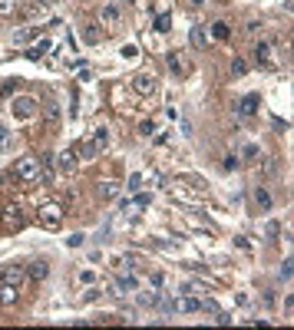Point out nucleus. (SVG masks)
Listing matches in <instances>:
<instances>
[{
    "label": "nucleus",
    "instance_id": "nucleus-1",
    "mask_svg": "<svg viewBox=\"0 0 294 330\" xmlns=\"http://www.w3.org/2000/svg\"><path fill=\"white\" fill-rule=\"evenodd\" d=\"M37 175H40V158L24 155L14 165V179H20V182H37Z\"/></svg>",
    "mask_w": 294,
    "mask_h": 330
},
{
    "label": "nucleus",
    "instance_id": "nucleus-2",
    "mask_svg": "<svg viewBox=\"0 0 294 330\" xmlns=\"http://www.w3.org/2000/svg\"><path fill=\"white\" fill-rule=\"evenodd\" d=\"M40 225L47 231H60V225H63V208H60V205H43L40 208Z\"/></svg>",
    "mask_w": 294,
    "mask_h": 330
},
{
    "label": "nucleus",
    "instance_id": "nucleus-3",
    "mask_svg": "<svg viewBox=\"0 0 294 330\" xmlns=\"http://www.w3.org/2000/svg\"><path fill=\"white\" fill-rule=\"evenodd\" d=\"M254 63L261 66V70H274V66H278V60H274V47L261 40V43L254 47Z\"/></svg>",
    "mask_w": 294,
    "mask_h": 330
},
{
    "label": "nucleus",
    "instance_id": "nucleus-4",
    "mask_svg": "<svg viewBox=\"0 0 294 330\" xmlns=\"http://www.w3.org/2000/svg\"><path fill=\"white\" fill-rule=\"evenodd\" d=\"M14 119H33L37 112H40V106H37V99H27V96H20V99H14Z\"/></svg>",
    "mask_w": 294,
    "mask_h": 330
},
{
    "label": "nucleus",
    "instance_id": "nucleus-5",
    "mask_svg": "<svg viewBox=\"0 0 294 330\" xmlns=\"http://www.w3.org/2000/svg\"><path fill=\"white\" fill-rule=\"evenodd\" d=\"M24 225H27V218H24V212H20L17 205L4 208V228H10V231H20Z\"/></svg>",
    "mask_w": 294,
    "mask_h": 330
},
{
    "label": "nucleus",
    "instance_id": "nucleus-6",
    "mask_svg": "<svg viewBox=\"0 0 294 330\" xmlns=\"http://www.w3.org/2000/svg\"><path fill=\"white\" fill-rule=\"evenodd\" d=\"M132 89H135L139 96H152V93H156V76H149V73L132 76Z\"/></svg>",
    "mask_w": 294,
    "mask_h": 330
},
{
    "label": "nucleus",
    "instance_id": "nucleus-7",
    "mask_svg": "<svg viewBox=\"0 0 294 330\" xmlns=\"http://www.w3.org/2000/svg\"><path fill=\"white\" fill-rule=\"evenodd\" d=\"M47 274H50V264H47V261H30V267H27V277H30V281H37V284H40V281H47Z\"/></svg>",
    "mask_w": 294,
    "mask_h": 330
},
{
    "label": "nucleus",
    "instance_id": "nucleus-8",
    "mask_svg": "<svg viewBox=\"0 0 294 330\" xmlns=\"http://www.w3.org/2000/svg\"><path fill=\"white\" fill-rule=\"evenodd\" d=\"M56 158V165H60V172H73L76 169V149H66V152H60V155H53Z\"/></svg>",
    "mask_w": 294,
    "mask_h": 330
},
{
    "label": "nucleus",
    "instance_id": "nucleus-9",
    "mask_svg": "<svg viewBox=\"0 0 294 330\" xmlns=\"http://www.w3.org/2000/svg\"><path fill=\"white\" fill-rule=\"evenodd\" d=\"M258 96H245V99L238 102V106H235V112H241V116H254V112H258Z\"/></svg>",
    "mask_w": 294,
    "mask_h": 330
},
{
    "label": "nucleus",
    "instance_id": "nucleus-10",
    "mask_svg": "<svg viewBox=\"0 0 294 330\" xmlns=\"http://www.w3.org/2000/svg\"><path fill=\"white\" fill-rule=\"evenodd\" d=\"M0 281H4V284H14V287H20V281H24V267H4Z\"/></svg>",
    "mask_w": 294,
    "mask_h": 330
},
{
    "label": "nucleus",
    "instance_id": "nucleus-11",
    "mask_svg": "<svg viewBox=\"0 0 294 330\" xmlns=\"http://www.w3.org/2000/svg\"><path fill=\"white\" fill-rule=\"evenodd\" d=\"M99 198H106V202L119 198V182H99Z\"/></svg>",
    "mask_w": 294,
    "mask_h": 330
},
{
    "label": "nucleus",
    "instance_id": "nucleus-12",
    "mask_svg": "<svg viewBox=\"0 0 294 330\" xmlns=\"http://www.w3.org/2000/svg\"><path fill=\"white\" fill-rule=\"evenodd\" d=\"M50 47H53V43H50V40H40V43H33V47H30V50H27V53H24V56H27V60H40V56H43V53H47V50H50Z\"/></svg>",
    "mask_w": 294,
    "mask_h": 330
},
{
    "label": "nucleus",
    "instance_id": "nucleus-13",
    "mask_svg": "<svg viewBox=\"0 0 294 330\" xmlns=\"http://www.w3.org/2000/svg\"><path fill=\"white\" fill-rule=\"evenodd\" d=\"M116 17H119V0H109L103 7V24H116Z\"/></svg>",
    "mask_w": 294,
    "mask_h": 330
},
{
    "label": "nucleus",
    "instance_id": "nucleus-14",
    "mask_svg": "<svg viewBox=\"0 0 294 330\" xmlns=\"http://www.w3.org/2000/svg\"><path fill=\"white\" fill-rule=\"evenodd\" d=\"M189 43H192V47H195V50H202V47H205V43H208L205 30H202V27H192V33H189Z\"/></svg>",
    "mask_w": 294,
    "mask_h": 330
},
{
    "label": "nucleus",
    "instance_id": "nucleus-15",
    "mask_svg": "<svg viewBox=\"0 0 294 330\" xmlns=\"http://www.w3.org/2000/svg\"><path fill=\"white\" fill-rule=\"evenodd\" d=\"M132 287H135V277H132V274H122L119 281H116V287H112V291H116V294H129Z\"/></svg>",
    "mask_w": 294,
    "mask_h": 330
},
{
    "label": "nucleus",
    "instance_id": "nucleus-16",
    "mask_svg": "<svg viewBox=\"0 0 294 330\" xmlns=\"http://www.w3.org/2000/svg\"><path fill=\"white\" fill-rule=\"evenodd\" d=\"M14 300H17V287L0 281V304H14Z\"/></svg>",
    "mask_w": 294,
    "mask_h": 330
},
{
    "label": "nucleus",
    "instance_id": "nucleus-17",
    "mask_svg": "<svg viewBox=\"0 0 294 330\" xmlns=\"http://www.w3.org/2000/svg\"><path fill=\"white\" fill-rule=\"evenodd\" d=\"M212 40H228L231 37V30H228V24H225V20H218V24H212Z\"/></svg>",
    "mask_w": 294,
    "mask_h": 330
},
{
    "label": "nucleus",
    "instance_id": "nucleus-18",
    "mask_svg": "<svg viewBox=\"0 0 294 330\" xmlns=\"http://www.w3.org/2000/svg\"><path fill=\"white\" fill-rule=\"evenodd\" d=\"M166 66L175 73V76H182V63H179V53H175V50H169V53H166Z\"/></svg>",
    "mask_w": 294,
    "mask_h": 330
},
{
    "label": "nucleus",
    "instance_id": "nucleus-19",
    "mask_svg": "<svg viewBox=\"0 0 294 330\" xmlns=\"http://www.w3.org/2000/svg\"><path fill=\"white\" fill-rule=\"evenodd\" d=\"M254 202L261 205L264 212H271V208H274V202H271V195H268V192H264V189H254Z\"/></svg>",
    "mask_w": 294,
    "mask_h": 330
},
{
    "label": "nucleus",
    "instance_id": "nucleus-20",
    "mask_svg": "<svg viewBox=\"0 0 294 330\" xmlns=\"http://www.w3.org/2000/svg\"><path fill=\"white\" fill-rule=\"evenodd\" d=\"M43 119H47V122H60V106H56V102H47V106H43Z\"/></svg>",
    "mask_w": 294,
    "mask_h": 330
},
{
    "label": "nucleus",
    "instance_id": "nucleus-21",
    "mask_svg": "<svg viewBox=\"0 0 294 330\" xmlns=\"http://www.w3.org/2000/svg\"><path fill=\"white\" fill-rule=\"evenodd\" d=\"M156 30H159V33H169V30H172V17H169V14H159V17H156Z\"/></svg>",
    "mask_w": 294,
    "mask_h": 330
},
{
    "label": "nucleus",
    "instance_id": "nucleus-22",
    "mask_svg": "<svg viewBox=\"0 0 294 330\" xmlns=\"http://www.w3.org/2000/svg\"><path fill=\"white\" fill-rule=\"evenodd\" d=\"M159 294H156V291H145V294H139V304H142V307H156V304H159Z\"/></svg>",
    "mask_w": 294,
    "mask_h": 330
},
{
    "label": "nucleus",
    "instance_id": "nucleus-23",
    "mask_svg": "<svg viewBox=\"0 0 294 330\" xmlns=\"http://www.w3.org/2000/svg\"><path fill=\"white\" fill-rule=\"evenodd\" d=\"M245 73H248V63L241 56H235V60H231V76H245Z\"/></svg>",
    "mask_w": 294,
    "mask_h": 330
},
{
    "label": "nucleus",
    "instance_id": "nucleus-24",
    "mask_svg": "<svg viewBox=\"0 0 294 330\" xmlns=\"http://www.w3.org/2000/svg\"><path fill=\"white\" fill-rule=\"evenodd\" d=\"M83 43H89V47L99 43V30H96V27H83Z\"/></svg>",
    "mask_w": 294,
    "mask_h": 330
},
{
    "label": "nucleus",
    "instance_id": "nucleus-25",
    "mask_svg": "<svg viewBox=\"0 0 294 330\" xmlns=\"http://www.w3.org/2000/svg\"><path fill=\"white\" fill-rule=\"evenodd\" d=\"M80 152H83V155H86V158H93L96 152H99V145H96L93 139H86V142H83V145H80Z\"/></svg>",
    "mask_w": 294,
    "mask_h": 330
},
{
    "label": "nucleus",
    "instance_id": "nucleus-26",
    "mask_svg": "<svg viewBox=\"0 0 294 330\" xmlns=\"http://www.w3.org/2000/svg\"><path fill=\"white\" fill-rule=\"evenodd\" d=\"M96 145H99V149H106V145H109V129H96Z\"/></svg>",
    "mask_w": 294,
    "mask_h": 330
},
{
    "label": "nucleus",
    "instance_id": "nucleus-27",
    "mask_svg": "<svg viewBox=\"0 0 294 330\" xmlns=\"http://www.w3.org/2000/svg\"><path fill=\"white\" fill-rule=\"evenodd\" d=\"M0 14H4V17H14L17 14V0H0Z\"/></svg>",
    "mask_w": 294,
    "mask_h": 330
},
{
    "label": "nucleus",
    "instance_id": "nucleus-28",
    "mask_svg": "<svg viewBox=\"0 0 294 330\" xmlns=\"http://www.w3.org/2000/svg\"><path fill=\"white\" fill-rule=\"evenodd\" d=\"M126 189H129V192H139V189H142V175L132 172V175H129V185H126Z\"/></svg>",
    "mask_w": 294,
    "mask_h": 330
},
{
    "label": "nucleus",
    "instance_id": "nucleus-29",
    "mask_svg": "<svg viewBox=\"0 0 294 330\" xmlns=\"http://www.w3.org/2000/svg\"><path fill=\"white\" fill-rule=\"evenodd\" d=\"M222 169H225V172H235V169H238V158H235V155H225L222 158Z\"/></svg>",
    "mask_w": 294,
    "mask_h": 330
},
{
    "label": "nucleus",
    "instance_id": "nucleus-30",
    "mask_svg": "<svg viewBox=\"0 0 294 330\" xmlns=\"http://www.w3.org/2000/svg\"><path fill=\"white\" fill-rule=\"evenodd\" d=\"M122 56H126V60H135V56H139V47H135V43H129V47H122Z\"/></svg>",
    "mask_w": 294,
    "mask_h": 330
},
{
    "label": "nucleus",
    "instance_id": "nucleus-31",
    "mask_svg": "<svg viewBox=\"0 0 294 330\" xmlns=\"http://www.w3.org/2000/svg\"><path fill=\"white\" fill-rule=\"evenodd\" d=\"M139 132H142V135H152V132H156V122H152V119H145L142 126H139Z\"/></svg>",
    "mask_w": 294,
    "mask_h": 330
},
{
    "label": "nucleus",
    "instance_id": "nucleus-32",
    "mask_svg": "<svg viewBox=\"0 0 294 330\" xmlns=\"http://www.w3.org/2000/svg\"><path fill=\"white\" fill-rule=\"evenodd\" d=\"M149 284H152V287H162V284H166V274H159V271L149 274Z\"/></svg>",
    "mask_w": 294,
    "mask_h": 330
},
{
    "label": "nucleus",
    "instance_id": "nucleus-33",
    "mask_svg": "<svg viewBox=\"0 0 294 330\" xmlns=\"http://www.w3.org/2000/svg\"><path fill=\"white\" fill-rule=\"evenodd\" d=\"M254 158H258V145H248V149H245V162H254Z\"/></svg>",
    "mask_w": 294,
    "mask_h": 330
},
{
    "label": "nucleus",
    "instance_id": "nucleus-34",
    "mask_svg": "<svg viewBox=\"0 0 294 330\" xmlns=\"http://www.w3.org/2000/svg\"><path fill=\"white\" fill-rule=\"evenodd\" d=\"M83 238H86V235H70V238H66V244H70V248H80Z\"/></svg>",
    "mask_w": 294,
    "mask_h": 330
},
{
    "label": "nucleus",
    "instance_id": "nucleus-35",
    "mask_svg": "<svg viewBox=\"0 0 294 330\" xmlns=\"http://www.w3.org/2000/svg\"><path fill=\"white\" fill-rule=\"evenodd\" d=\"M80 281L83 284H96V274H93V271H80Z\"/></svg>",
    "mask_w": 294,
    "mask_h": 330
},
{
    "label": "nucleus",
    "instance_id": "nucleus-36",
    "mask_svg": "<svg viewBox=\"0 0 294 330\" xmlns=\"http://www.w3.org/2000/svg\"><path fill=\"white\" fill-rule=\"evenodd\" d=\"M30 37H33V30H20V33H17V43H27Z\"/></svg>",
    "mask_w": 294,
    "mask_h": 330
},
{
    "label": "nucleus",
    "instance_id": "nucleus-37",
    "mask_svg": "<svg viewBox=\"0 0 294 330\" xmlns=\"http://www.w3.org/2000/svg\"><path fill=\"white\" fill-rule=\"evenodd\" d=\"M14 89H17V79H14V83H4V89H0V93H4V96H10Z\"/></svg>",
    "mask_w": 294,
    "mask_h": 330
},
{
    "label": "nucleus",
    "instance_id": "nucleus-38",
    "mask_svg": "<svg viewBox=\"0 0 294 330\" xmlns=\"http://www.w3.org/2000/svg\"><path fill=\"white\" fill-rule=\"evenodd\" d=\"M96 297H99V291H86V294H83V300H86V304H93Z\"/></svg>",
    "mask_w": 294,
    "mask_h": 330
},
{
    "label": "nucleus",
    "instance_id": "nucleus-39",
    "mask_svg": "<svg viewBox=\"0 0 294 330\" xmlns=\"http://www.w3.org/2000/svg\"><path fill=\"white\" fill-rule=\"evenodd\" d=\"M7 135H10V132H7V126H0V145L7 142Z\"/></svg>",
    "mask_w": 294,
    "mask_h": 330
},
{
    "label": "nucleus",
    "instance_id": "nucleus-40",
    "mask_svg": "<svg viewBox=\"0 0 294 330\" xmlns=\"http://www.w3.org/2000/svg\"><path fill=\"white\" fill-rule=\"evenodd\" d=\"M189 4H195V7H202V4H205V0H189Z\"/></svg>",
    "mask_w": 294,
    "mask_h": 330
}]
</instances>
